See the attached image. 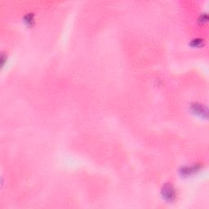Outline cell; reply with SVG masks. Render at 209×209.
I'll return each instance as SVG.
<instances>
[{"label":"cell","mask_w":209,"mask_h":209,"mask_svg":"<svg viewBox=\"0 0 209 209\" xmlns=\"http://www.w3.org/2000/svg\"><path fill=\"white\" fill-rule=\"evenodd\" d=\"M163 198L168 202H171L176 198V191L174 187L171 184H166L162 188Z\"/></svg>","instance_id":"6da1fadb"},{"label":"cell","mask_w":209,"mask_h":209,"mask_svg":"<svg viewBox=\"0 0 209 209\" xmlns=\"http://www.w3.org/2000/svg\"><path fill=\"white\" fill-rule=\"evenodd\" d=\"M192 110L196 114H199V115H204V113L207 114V110L201 104H197V103L192 105Z\"/></svg>","instance_id":"7a4b0ae2"},{"label":"cell","mask_w":209,"mask_h":209,"mask_svg":"<svg viewBox=\"0 0 209 209\" xmlns=\"http://www.w3.org/2000/svg\"><path fill=\"white\" fill-rule=\"evenodd\" d=\"M25 24L28 25H31L33 23V14L32 13H29V14L26 15L25 16Z\"/></svg>","instance_id":"3957f363"},{"label":"cell","mask_w":209,"mask_h":209,"mask_svg":"<svg viewBox=\"0 0 209 209\" xmlns=\"http://www.w3.org/2000/svg\"><path fill=\"white\" fill-rule=\"evenodd\" d=\"M201 43H202V40L201 39H199V38H195V40H193V42H192V45L193 46H199V45H201Z\"/></svg>","instance_id":"277c9868"}]
</instances>
